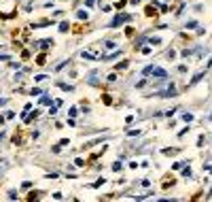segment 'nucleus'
I'll use <instances>...</instances> for the list:
<instances>
[{"instance_id":"7ed1b4c3","label":"nucleus","mask_w":212,"mask_h":202,"mask_svg":"<svg viewBox=\"0 0 212 202\" xmlns=\"http://www.w3.org/2000/svg\"><path fill=\"white\" fill-rule=\"evenodd\" d=\"M183 119H185V121H191V119H193V115H189V113H185V115H183Z\"/></svg>"},{"instance_id":"f257e3e1","label":"nucleus","mask_w":212,"mask_h":202,"mask_svg":"<svg viewBox=\"0 0 212 202\" xmlns=\"http://www.w3.org/2000/svg\"><path fill=\"white\" fill-rule=\"evenodd\" d=\"M144 72H146V75L153 72V75H157V77H166V70H161V68H157V66H149Z\"/></svg>"},{"instance_id":"f03ea898","label":"nucleus","mask_w":212,"mask_h":202,"mask_svg":"<svg viewBox=\"0 0 212 202\" xmlns=\"http://www.w3.org/2000/svg\"><path fill=\"white\" fill-rule=\"evenodd\" d=\"M130 15H119V17L115 19V21H113V26H121V24H123V21H130Z\"/></svg>"}]
</instances>
